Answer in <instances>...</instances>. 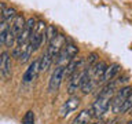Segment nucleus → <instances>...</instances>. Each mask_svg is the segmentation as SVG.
I'll return each mask as SVG.
<instances>
[{"label": "nucleus", "instance_id": "nucleus-15", "mask_svg": "<svg viewBox=\"0 0 132 124\" xmlns=\"http://www.w3.org/2000/svg\"><path fill=\"white\" fill-rule=\"evenodd\" d=\"M32 52H33V48H32V45L29 44V41L25 45H22V48H21V54H19V57H18V59L19 62H22V64H25L29 58H30L32 55Z\"/></svg>", "mask_w": 132, "mask_h": 124}, {"label": "nucleus", "instance_id": "nucleus-29", "mask_svg": "<svg viewBox=\"0 0 132 124\" xmlns=\"http://www.w3.org/2000/svg\"><path fill=\"white\" fill-rule=\"evenodd\" d=\"M0 17H2V15H0Z\"/></svg>", "mask_w": 132, "mask_h": 124}, {"label": "nucleus", "instance_id": "nucleus-14", "mask_svg": "<svg viewBox=\"0 0 132 124\" xmlns=\"http://www.w3.org/2000/svg\"><path fill=\"white\" fill-rule=\"evenodd\" d=\"M23 26H25V18H23V15L22 14H16L15 18L12 19V25H11V26H8V28H10V30L16 36L23 29Z\"/></svg>", "mask_w": 132, "mask_h": 124}, {"label": "nucleus", "instance_id": "nucleus-2", "mask_svg": "<svg viewBox=\"0 0 132 124\" xmlns=\"http://www.w3.org/2000/svg\"><path fill=\"white\" fill-rule=\"evenodd\" d=\"M129 97H131V87L129 86L122 87L121 90H118V92L110 99V105H111V110H113V113L118 114L120 112H121L124 101H125L127 98H129Z\"/></svg>", "mask_w": 132, "mask_h": 124}, {"label": "nucleus", "instance_id": "nucleus-13", "mask_svg": "<svg viewBox=\"0 0 132 124\" xmlns=\"http://www.w3.org/2000/svg\"><path fill=\"white\" fill-rule=\"evenodd\" d=\"M106 64L103 61H99L96 62L95 65L91 66V72H92V76H94V80H98V81H102V77H103V73H105V69H106Z\"/></svg>", "mask_w": 132, "mask_h": 124}, {"label": "nucleus", "instance_id": "nucleus-8", "mask_svg": "<svg viewBox=\"0 0 132 124\" xmlns=\"http://www.w3.org/2000/svg\"><path fill=\"white\" fill-rule=\"evenodd\" d=\"M0 77L3 80H8L11 77V57L7 51L0 55Z\"/></svg>", "mask_w": 132, "mask_h": 124}, {"label": "nucleus", "instance_id": "nucleus-7", "mask_svg": "<svg viewBox=\"0 0 132 124\" xmlns=\"http://www.w3.org/2000/svg\"><path fill=\"white\" fill-rule=\"evenodd\" d=\"M78 106H80V98L72 95V97H70L69 99H66V101L63 102V105L61 106L59 116L62 119H65L66 116H69L70 113H73L74 110H77Z\"/></svg>", "mask_w": 132, "mask_h": 124}, {"label": "nucleus", "instance_id": "nucleus-20", "mask_svg": "<svg viewBox=\"0 0 132 124\" xmlns=\"http://www.w3.org/2000/svg\"><path fill=\"white\" fill-rule=\"evenodd\" d=\"M98 58H99V57H98L96 52H91L89 55L87 57V59H85V62H87V68H85V69H89L92 65L96 64V62H98Z\"/></svg>", "mask_w": 132, "mask_h": 124}, {"label": "nucleus", "instance_id": "nucleus-11", "mask_svg": "<svg viewBox=\"0 0 132 124\" xmlns=\"http://www.w3.org/2000/svg\"><path fill=\"white\" fill-rule=\"evenodd\" d=\"M120 70H121V66L118 64H111L110 66H106L105 73H103V77H102V81L109 83L110 80H113V79L120 73Z\"/></svg>", "mask_w": 132, "mask_h": 124}, {"label": "nucleus", "instance_id": "nucleus-18", "mask_svg": "<svg viewBox=\"0 0 132 124\" xmlns=\"http://www.w3.org/2000/svg\"><path fill=\"white\" fill-rule=\"evenodd\" d=\"M56 35H58V33H56L55 26H52V25H50V26H45V30H44V39H43V40H45L47 43H50V41H51Z\"/></svg>", "mask_w": 132, "mask_h": 124}, {"label": "nucleus", "instance_id": "nucleus-4", "mask_svg": "<svg viewBox=\"0 0 132 124\" xmlns=\"http://www.w3.org/2000/svg\"><path fill=\"white\" fill-rule=\"evenodd\" d=\"M87 73H88V69H81V70H77L76 73H73L70 76V80L68 84V94L69 95H73L74 92H77V90H80L81 83L84 80Z\"/></svg>", "mask_w": 132, "mask_h": 124}, {"label": "nucleus", "instance_id": "nucleus-27", "mask_svg": "<svg viewBox=\"0 0 132 124\" xmlns=\"http://www.w3.org/2000/svg\"><path fill=\"white\" fill-rule=\"evenodd\" d=\"M127 124H132V121H131V120H129V121H128V123H127Z\"/></svg>", "mask_w": 132, "mask_h": 124}, {"label": "nucleus", "instance_id": "nucleus-24", "mask_svg": "<svg viewBox=\"0 0 132 124\" xmlns=\"http://www.w3.org/2000/svg\"><path fill=\"white\" fill-rule=\"evenodd\" d=\"M6 33H7V29L6 30H0V45L4 44V41H6Z\"/></svg>", "mask_w": 132, "mask_h": 124}, {"label": "nucleus", "instance_id": "nucleus-5", "mask_svg": "<svg viewBox=\"0 0 132 124\" xmlns=\"http://www.w3.org/2000/svg\"><path fill=\"white\" fill-rule=\"evenodd\" d=\"M65 43H66V37L63 35H61V33H58V35L48 43V47H47V51L45 52H47L52 59H55V57L58 55V52L62 50V47L65 45Z\"/></svg>", "mask_w": 132, "mask_h": 124}, {"label": "nucleus", "instance_id": "nucleus-25", "mask_svg": "<svg viewBox=\"0 0 132 124\" xmlns=\"http://www.w3.org/2000/svg\"><path fill=\"white\" fill-rule=\"evenodd\" d=\"M118 121V119L117 117H114V119H111V120H109V121H107L106 124H116V123H117Z\"/></svg>", "mask_w": 132, "mask_h": 124}, {"label": "nucleus", "instance_id": "nucleus-16", "mask_svg": "<svg viewBox=\"0 0 132 124\" xmlns=\"http://www.w3.org/2000/svg\"><path fill=\"white\" fill-rule=\"evenodd\" d=\"M39 59H40L39 61V72H45V70H47L50 66H51V64L54 62V59L48 55L47 52H44L43 57L39 58Z\"/></svg>", "mask_w": 132, "mask_h": 124}, {"label": "nucleus", "instance_id": "nucleus-12", "mask_svg": "<svg viewBox=\"0 0 132 124\" xmlns=\"http://www.w3.org/2000/svg\"><path fill=\"white\" fill-rule=\"evenodd\" d=\"M92 117H94L92 116V109H84L74 117L72 124H89Z\"/></svg>", "mask_w": 132, "mask_h": 124}, {"label": "nucleus", "instance_id": "nucleus-19", "mask_svg": "<svg viewBox=\"0 0 132 124\" xmlns=\"http://www.w3.org/2000/svg\"><path fill=\"white\" fill-rule=\"evenodd\" d=\"M10 26V25H8ZM15 35L10 30V28H7V33H6V41H4V44L7 45V47H12V44H14L15 41Z\"/></svg>", "mask_w": 132, "mask_h": 124}, {"label": "nucleus", "instance_id": "nucleus-28", "mask_svg": "<svg viewBox=\"0 0 132 124\" xmlns=\"http://www.w3.org/2000/svg\"><path fill=\"white\" fill-rule=\"evenodd\" d=\"M116 124H122V123H121V121H117V123H116Z\"/></svg>", "mask_w": 132, "mask_h": 124}, {"label": "nucleus", "instance_id": "nucleus-23", "mask_svg": "<svg viewBox=\"0 0 132 124\" xmlns=\"http://www.w3.org/2000/svg\"><path fill=\"white\" fill-rule=\"evenodd\" d=\"M7 28H8V24L0 17V30H6Z\"/></svg>", "mask_w": 132, "mask_h": 124}, {"label": "nucleus", "instance_id": "nucleus-21", "mask_svg": "<svg viewBox=\"0 0 132 124\" xmlns=\"http://www.w3.org/2000/svg\"><path fill=\"white\" fill-rule=\"evenodd\" d=\"M22 123L23 124H35V114H33L32 110H29L25 113L23 119H22Z\"/></svg>", "mask_w": 132, "mask_h": 124}, {"label": "nucleus", "instance_id": "nucleus-10", "mask_svg": "<svg viewBox=\"0 0 132 124\" xmlns=\"http://www.w3.org/2000/svg\"><path fill=\"white\" fill-rule=\"evenodd\" d=\"M39 61L40 59H35L29 65V68L26 69V72L23 73V77H22L23 83H30L37 77V74H39Z\"/></svg>", "mask_w": 132, "mask_h": 124}, {"label": "nucleus", "instance_id": "nucleus-26", "mask_svg": "<svg viewBox=\"0 0 132 124\" xmlns=\"http://www.w3.org/2000/svg\"><path fill=\"white\" fill-rule=\"evenodd\" d=\"M92 124H105V123H102V121H95V123H92Z\"/></svg>", "mask_w": 132, "mask_h": 124}, {"label": "nucleus", "instance_id": "nucleus-3", "mask_svg": "<svg viewBox=\"0 0 132 124\" xmlns=\"http://www.w3.org/2000/svg\"><path fill=\"white\" fill-rule=\"evenodd\" d=\"M110 95H98L96 101L92 105V116L94 117H101L107 112V109L110 107Z\"/></svg>", "mask_w": 132, "mask_h": 124}, {"label": "nucleus", "instance_id": "nucleus-6", "mask_svg": "<svg viewBox=\"0 0 132 124\" xmlns=\"http://www.w3.org/2000/svg\"><path fill=\"white\" fill-rule=\"evenodd\" d=\"M63 68L65 66H56L55 70L52 72L51 77H50V83H48V91L50 92H56L59 90V87L63 80Z\"/></svg>", "mask_w": 132, "mask_h": 124}, {"label": "nucleus", "instance_id": "nucleus-9", "mask_svg": "<svg viewBox=\"0 0 132 124\" xmlns=\"http://www.w3.org/2000/svg\"><path fill=\"white\" fill-rule=\"evenodd\" d=\"M82 64V58H76L74 57L73 59H70L66 66L63 68V79L65 77H70L73 73H76L78 69H80V66Z\"/></svg>", "mask_w": 132, "mask_h": 124}, {"label": "nucleus", "instance_id": "nucleus-17", "mask_svg": "<svg viewBox=\"0 0 132 124\" xmlns=\"http://www.w3.org/2000/svg\"><path fill=\"white\" fill-rule=\"evenodd\" d=\"M16 14H18V12H16V10H15L14 7H6V8L3 10V12H2V18L8 24L11 19H14V18H15V15H16Z\"/></svg>", "mask_w": 132, "mask_h": 124}, {"label": "nucleus", "instance_id": "nucleus-22", "mask_svg": "<svg viewBox=\"0 0 132 124\" xmlns=\"http://www.w3.org/2000/svg\"><path fill=\"white\" fill-rule=\"evenodd\" d=\"M131 106H132V97L127 98L125 101H124V103H122V107H121V112H120V113H127V112L131 109Z\"/></svg>", "mask_w": 132, "mask_h": 124}, {"label": "nucleus", "instance_id": "nucleus-1", "mask_svg": "<svg viewBox=\"0 0 132 124\" xmlns=\"http://www.w3.org/2000/svg\"><path fill=\"white\" fill-rule=\"evenodd\" d=\"M78 52V47L73 43H65V45L62 47V50L58 52V55L55 57L56 66H65L70 59H73Z\"/></svg>", "mask_w": 132, "mask_h": 124}]
</instances>
